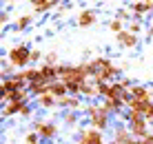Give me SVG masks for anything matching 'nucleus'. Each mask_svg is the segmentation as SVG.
<instances>
[{
    "mask_svg": "<svg viewBox=\"0 0 153 144\" xmlns=\"http://www.w3.org/2000/svg\"><path fill=\"white\" fill-rule=\"evenodd\" d=\"M89 67H91V78L96 82H102V84H111V82H118L120 71L122 67H118L111 58H104V56H98L93 60H89Z\"/></svg>",
    "mask_w": 153,
    "mask_h": 144,
    "instance_id": "1",
    "label": "nucleus"
},
{
    "mask_svg": "<svg viewBox=\"0 0 153 144\" xmlns=\"http://www.w3.org/2000/svg\"><path fill=\"white\" fill-rule=\"evenodd\" d=\"M4 58L11 62V67L16 71H22V69H27V65L31 62V49L27 45H13L11 49L7 51Z\"/></svg>",
    "mask_w": 153,
    "mask_h": 144,
    "instance_id": "2",
    "label": "nucleus"
},
{
    "mask_svg": "<svg viewBox=\"0 0 153 144\" xmlns=\"http://www.w3.org/2000/svg\"><path fill=\"white\" fill-rule=\"evenodd\" d=\"M31 131H36L40 135V140H47V142H53L58 137V133H60V126L56 124V122H47V120H36L33 126H31Z\"/></svg>",
    "mask_w": 153,
    "mask_h": 144,
    "instance_id": "3",
    "label": "nucleus"
},
{
    "mask_svg": "<svg viewBox=\"0 0 153 144\" xmlns=\"http://www.w3.org/2000/svg\"><path fill=\"white\" fill-rule=\"evenodd\" d=\"M78 144H107L104 142V133L89 126V129L78 131Z\"/></svg>",
    "mask_w": 153,
    "mask_h": 144,
    "instance_id": "4",
    "label": "nucleus"
},
{
    "mask_svg": "<svg viewBox=\"0 0 153 144\" xmlns=\"http://www.w3.org/2000/svg\"><path fill=\"white\" fill-rule=\"evenodd\" d=\"M149 124H151V122H149V120H144V118H135V120H131V122H129V129H131V133H133L135 140H144V137L153 131Z\"/></svg>",
    "mask_w": 153,
    "mask_h": 144,
    "instance_id": "5",
    "label": "nucleus"
},
{
    "mask_svg": "<svg viewBox=\"0 0 153 144\" xmlns=\"http://www.w3.org/2000/svg\"><path fill=\"white\" fill-rule=\"evenodd\" d=\"M89 124L93 126V129H98V131H109L111 129V115L109 113H104L102 111V106H100V109L96 111V113L91 115V118H89Z\"/></svg>",
    "mask_w": 153,
    "mask_h": 144,
    "instance_id": "6",
    "label": "nucleus"
},
{
    "mask_svg": "<svg viewBox=\"0 0 153 144\" xmlns=\"http://www.w3.org/2000/svg\"><path fill=\"white\" fill-rule=\"evenodd\" d=\"M80 95L87 102H96L98 98H102V93H100V82H96L93 78H89L87 82L82 84V89H80Z\"/></svg>",
    "mask_w": 153,
    "mask_h": 144,
    "instance_id": "7",
    "label": "nucleus"
},
{
    "mask_svg": "<svg viewBox=\"0 0 153 144\" xmlns=\"http://www.w3.org/2000/svg\"><path fill=\"white\" fill-rule=\"evenodd\" d=\"M111 140L118 142V144H129L131 140H135V137H133V133H131L129 124H118V126H113V131H111Z\"/></svg>",
    "mask_w": 153,
    "mask_h": 144,
    "instance_id": "8",
    "label": "nucleus"
},
{
    "mask_svg": "<svg viewBox=\"0 0 153 144\" xmlns=\"http://www.w3.org/2000/svg\"><path fill=\"white\" fill-rule=\"evenodd\" d=\"M27 104L29 102H18V100L4 102V106H2V118L9 120V118H13V115H22V111H25V106H27Z\"/></svg>",
    "mask_w": 153,
    "mask_h": 144,
    "instance_id": "9",
    "label": "nucleus"
},
{
    "mask_svg": "<svg viewBox=\"0 0 153 144\" xmlns=\"http://www.w3.org/2000/svg\"><path fill=\"white\" fill-rule=\"evenodd\" d=\"M115 40H118V45L122 47V49H135V47H138V42H140L138 36H133L131 31H126V29L122 31V33L115 36Z\"/></svg>",
    "mask_w": 153,
    "mask_h": 144,
    "instance_id": "10",
    "label": "nucleus"
},
{
    "mask_svg": "<svg viewBox=\"0 0 153 144\" xmlns=\"http://www.w3.org/2000/svg\"><path fill=\"white\" fill-rule=\"evenodd\" d=\"M131 98L140 100V102H151V87H146V84H133V89H131Z\"/></svg>",
    "mask_w": 153,
    "mask_h": 144,
    "instance_id": "11",
    "label": "nucleus"
},
{
    "mask_svg": "<svg viewBox=\"0 0 153 144\" xmlns=\"http://www.w3.org/2000/svg\"><path fill=\"white\" fill-rule=\"evenodd\" d=\"M131 11H133L135 18H142V16L153 11V0H138V2H131Z\"/></svg>",
    "mask_w": 153,
    "mask_h": 144,
    "instance_id": "12",
    "label": "nucleus"
},
{
    "mask_svg": "<svg viewBox=\"0 0 153 144\" xmlns=\"http://www.w3.org/2000/svg\"><path fill=\"white\" fill-rule=\"evenodd\" d=\"M62 2H58V0H33L31 2V7H33L36 13H47V11H53L58 9Z\"/></svg>",
    "mask_w": 153,
    "mask_h": 144,
    "instance_id": "13",
    "label": "nucleus"
},
{
    "mask_svg": "<svg viewBox=\"0 0 153 144\" xmlns=\"http://www.w3.org/2000/svg\"><path fill=\"white\" fill-rule=\"evenodd\" d=\"M96 20H98V13H96V9H82L80 13H78V27H91V24H96Z\"/></svg>",
    "mask_w": 153,
    "mask_h": 144,
    "instance_id": "14",
    "label": "nucleus"
},
{
    "mask_svg": "<svg viewBox=\"0 0 153 144\" xmlns=\"http://www.w3.org/2000/svg\"><path fill=\"white\" fill-rule=\"evenodd\" d=\"M100 106H102L104 113L109 115H118L120 109L124 106V102H120V100H100Z\"/></svg>",
    "mask_w": 153,
    "mask_h": 144,
    "instance_id": "15",
    "label": "nucleus"
},
{
    "mask_svg": "<svg viewBox=\"0 0 153 144\" xmlns=\"http://www.w3.org/2000/svg\"><path fill=\"white\" fill-rule=\"evenodd\" d=\"M51 91V84L49 82H33V84H29V93H31V98H42V95H47Z\"/></svg>",
    "mask_w": 153,
    "mask_h": 144,
    "instance_id": "16",
    "label": "nucleus"
},
{
    "mask_svg": "<svg viewBox=\"0 0 153 144\" xmlns=\"http://www.w3.org/2000/svg\"><path fill=\"white\" fill-rule=\"evenodd\" d=\"M62 124L69 126V129H78V124H80V113H78V111H65V113H62Z\"/></svg>",
    "mask_w": 153,
    "mask_h": 144,
    "instance_id": "17",
    "label": "nucleus"
},
{
    "mask_svg": "<svg viewBox=\"0 0 153 144\" xmlns=\"http://www.w3.org/2000/svg\"><path fill=\"white\" fill-rule=\"evenodd\" d=\"M49 93L53 95L56 100H60V98H65V95H69V87H67L62 80H58V82L51 84V91H49Z\"/></svg>",
    "mask_w": 153,
    "mask_h": 144,
    "instance_id": "18",
    "label": "nucleus"
},
{
    "mask_svg": "<svg viewBox=\"0 0 153 144\" xmlns=\"http://www.w3.org/2000/svg\"><path fill=\"white\" fill-rule=\"evenodd\" d=\"M36 102H38L40 109H47V111H49V109H56V106H58V100H56L51 93H47V95H42V98H38Z\"/></svg>",
    "mask_w": 153,
    "mask_h": 144,
    "instance_id": "19",
    "label": "nucleus"
},
{
    "mask_svg": "<svg viewBox=\"0 0 153 144\" xmlns=\"http://www.w3.org/2000/svg\"><path fill=\"white\" fill-rule=\"evenodd\" d=\"M31 22H33V16L31 13H25V16H20L18 20H16V29L18 31H25V29H29Z\"/></svg>",
    "mask_w": 153,
    "mask_h": 144,
    "instance_id": "20",
    "label": "nucleus"
},
{
    "mask_svg": "<svg viewBox=\"0 0 153 144\" xmlns=\"http://www.w3.org/2000/svg\"><path fill=\"white\" fill-rule=\"evenodd\" d=\"M109 29H111L113 33L118 36V33H122V31L126 29V27H124V22H122L120 18H113V20H109Z\"/></svg>",
    "mask_w": 153,
    "mask_h": 144,
    "instance_id": "21",
    "label": "nucleus"
},
{
    "mask_svg": "<svg viewBox=\"0 0 153 144\" xmlns=\"http://www.w3.org/2000/svg\"><path fill=\"white\" fill-rule=\"evenodd\" d=\"M142 29H144V27H142L140 20H131V22L126 24V31H131L133 36H140V33H142Z\"/></svg>",
    "mask_w": 153,
    "mask_h": 144,
    "instance_id": "22",
    "label": "nucleus"
},
{
    "mask_svg": "<svg viewBox=\"0 0 153 144\" xmlns=\"http://www.w3.org/2000/svg\"><path fill=\"white\" fill-rule=\"evenodd\" d=\"M115 18H120L122 22H131V20H135L133 18V11H131V7L129 9H118V16Z\"/></svg>",
    "mask_w": 153,
    "mask_h": 144,
    "instance_id": "23",
    "label": "nucleus"
},
{
    "mask_svg": "<svg viewBox=\"0 0 153 144\" xmlns=\"http://www.w3.org/2000/svg\"><path fill=\"white\" fill-rule=\"evenodd\" d=\"M22 142H25V144H40V135H38L36 131H29V133H25Z\"/></svg>",
    "mask_w": 153,
    "mask_h": 144,
    "instance_id": "24",
    "label": "nucleus"
},
{
    "mask_svg": "<svg viewBox=\"0 0 153 144\" xmlns=\"http://www.w3.org/2000/svg\"><path fill=\"white\" fill-rule=\"evenodd\" d=\"M45 65H51V67H58V65H60V62H58V53H56V51L45 53Z\"/></svg>",
    "mask_w": 153,
    "mask_h": 144,
    "instance_id": "25",
    "label": "nucleus"
},
{
    "mask_svg": "<svg viewBox=\"0 0 153 144\" xmlns=\"http://www.w3.org/2000/svg\"><path fill=\"white\" fill-rule=\"evenodd\" d=\"M16 73V69L11 67V62H9L7 60V58H2V78H11V76H9V73Z\"/></svg>",
    "mask_w": 153,
    "mask_h": 144,
    "instance_id": "26",
    "label": "nucleus"
},
{
    "mask_svg": "<svg viewBox=\"0 0 153 144\" xmlns=\"http://www.w3.org/2000/svg\"><path fill=\"white\" fill-rule=\"evenodd\" d=\"M144 120L153 122V100H151V102H146V104H144Z\"/></svg>",
    "mask_w": 153,
    "mask_h": 144,
    "instance_id": "27",
    "label": "nucleus"
},
{
    "mask_svg": "<svg viewBox=\"0 0 153 144\" xmlns=\"http://www.w3.org/2000/svg\"><path fill=\"white\" fill-rule=\"evenodd\" d=\"M118 82L122 84V87L126 89V91H131V89H133V80H131V78H126V76H122V78L118 80Z\"/></svg>",
    "mask_w": 153,
    "mask_h": 144,
    "instance_id": "28",
    "label": "nucleus"
},
{
    "mask_svg": "<svg viewBox=\"0 0 153 144\" xmlns=\"http://www.w3.org/2000/svg\"><path fill=\"white\" fill-rule=\"evenodd\" d=\"M42 51L40 49H31V62H38V60H42Z\"/></svg>",
    "mask_w": 153,
    "mask_h": 144,
    "instance_id": "29",
    "label": "nucleus"
},
{
    "mask_svg": "<svg viewBox=\"0 0 153 144\" xmlns=\"http://www.w3.org/2000/svg\"><path fill=\"white\" fill-rule=\"evenodd\" d=\"M31 115H33V109H31V104H27L25 106V111H22V115H20V118H25V120H29Z\"/></svg>",
    "mask_w": 153,
    "mask_h": 144,
    "instance_id": "30",
    "label": "nucleus"
},
{
    "mask_svg": "<svg viewBox=\"0 0 153 144\" xmlns=\"http://www.w3.org/2000/svg\"><path fill=\"white\" fill-rule=\"evenodd\" d=\"M129 144H146V142H144V140H131Z\"/></svg>",
    "mask_w": 153,
    "mask_h": 144,
    "instance_id": "31",
    "label": "nucleus"
},
{
    "mask_svg": "<svg viewBox=\"0 0 153 144\" xmlns=\"http://www.w3.org/2000/svg\"><path fill=\"white\" fill-rule=\"evenodd\" d=\"M146 38H153V27H149V31H146Z\"/></svg>",
    "mask_w": 153,
    "mask_h": 144,
    "instance_id": "32",
    "label": "nucleus"
},
{
    "mask_svg": "<svg viewBox=\"0 0 153 144\" xmlns=\"http://www.w3.org/2000/svg\"><path fill=\"white\" fill-rule=\"evenodd\" d=\"M107 144H118V142H113V140H111V142H107Z\"/></svg>",
    "mask_w": 153,
    "mask_h": 144,
    "instance_id": "33",
    "label": "nucleus"
},
{
    "mask_svg": "<svg viewBox=\"0 0 153 144\" xmlns=\"http://www.w3.org/2000/svg\"><path fill=\"white\" fill-rule=\"evenodd\" d=\"M151 98H153V87H151Z\"/></svg>",
    "mask_w": 153,
    "mask_h": 144,
    "instance_id": "34",
    "label": "nucleus"
},
{
    "mask_svg": "<svg viewBox=\"0 0 153 144\" xmlns=\"http://www.w3.org/2000/svg\"><path fill=\"white\" fill-rule=\"evenodd\" d=\"M47 144H58V142H47Z\"/></svg>",
    "mask_w": 153,
    "mask_h": 144,
    "instance_id": "35",
    "label": "nucleus"
},
{
    "mask_svg": "<svg viewBox=\"0 0 153 144\" xmlns=\"http://www.w3.org/2000/svg\"><path fill=\"white\" fill-rule=\"evenodd\" d=\"M76 144H78V142H76Z\"/></svg>",
    "mask_w": 153,
    "mask_h": 144,
    "instance_id": "36",
    "label": "nucleus"
}]
</instances>
